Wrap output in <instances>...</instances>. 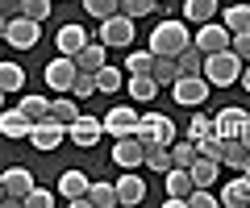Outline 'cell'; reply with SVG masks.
Returning <instances> with one entry per match:
<instances>
[{
  "instance_id": "cell-1",
  "label": "cell",
  "mask_w": 250,
  "mask_h": 208,
  "mask_svg": "<svg viewBox=\"0 0 250 208\" xmlns=\"http://www.w3.org/2000/svg\"><path fill=\"white\" fill-rule=\"evenodd\" d=\"M200 75L208 79V88H229V83H238V75H242V58L225 46V50H217V55H205V71Z\"/></svg>"
},
{
  "instance_id": "cell-2",
  "label": "cell",
  "mask_w": 250,
  "mask_h": 208,
  "mask_svg": "<svg viewBox=\"0 0 250 208\" xmlns=\"http://www.w3.org/2000/svg\"><path fill=\"white\" fill-rule=\"evenodd\" d=\"M184 46H192V34H188V25H179V21H163V25L150 29V55H171L175 58Z\"/></svg>"
},
{
  "instance_id": "cell-3",
  "label": "cell",
  "mask_w": 250,
  "mask_h": 208,
  "mask_svg": "<svg viewBox=\"0 0 250 208\" xmlns=\"http://www.w3.org/2000/svg\"><path fill=\"white\" fill-rule=\"evenodd\" d=\"M4 42H9L13 50H34V46L42 42V21L25 17V13L9 17V25H4Z\"/></svg>"
},
{
  "instance_id": "cell-4",
  "label": "cell",
  "mask_w": 250,
  "mask_h": 208,
  "mask_svg": "<svg viewBox=\"0 0 250 208\" xmlns=\"http://www.w3.org/2000/svg\"><path fill=\"white\" fill-rule=\"evenodd\" d=\"M138 142L142 146H150V142H159V146H171L175 142V121L171 117H163V113H146V117H138Z\"/></svg>"
},
{
  "instance_id": "cell-5",
  "label": "cell",
  "mask_w": 250,
  "mask_h": 208,
  "mask_svg": "<svg viewBox=\"0 0 250 208\" xmlns=\"http://www.w3.org/2000/svg\"><path fill=\"white\" fill-rule=\"evenodd\" d=\"M171 96H175V104L200 109V104L208 100V79H205V75H175V83H171Z\"/></svg>"
},
{
  "instance_id": "cell-6",
  "label": "cell",
  "mask_w": 250,
  "mask_h": 208,
  "mask_svg": "<svg viewBox=\"0 0 250 208\" xmlns=\"http://www.w3.org/2000/svg\"><path fill=\"white\" fill-rule=\"evenodd\" d=\"M34 188V175L25 171V167H9V171L0 175V191H4V200L0 204H9V208H17L21 200H25V191Z\"/></svg>"
},
{
  "instance_id": "cell-7",
  "label": "cell",
  "mask_w": 250,
  "mask_h": 208,
  "mask_svg": "<svg viewBox=\"0 0 250 208\" xmlns=\"http://www.w3.org/2000/svg\"><path fill=\"white\" fill-rule=\"evenodd\" d=\"M75 58L71 55H59V58H50L46 63V71H42V79H46V88L50 92H71V79H75Z\"/></svg>"
},
{
  "instance_id": "cell-8",
  "label": "cell",
  "mask_w": 250,
  "mask_h": 208,
  "mask_svg": "<svg viewBox=\"0 0 250 208\" xmlns=\"http://www.w3.org/2000/svg\"><path fill=\"white\" fill-rule=\"evenodd\" d=\"M62 137H67V125H62V121H54L50 113H46L42 121H34V129H29V142H34L38 150H59Z\"/></svg>"
},
{
  "instance_id": "cell-9",
  "label": "cell",
  "mask_w": 250,
  "mask_h": 208,
  "mask_svg": "<svg viewBox=\"0 0 250 208\" xmlns=\"http://www.w3.org/2000/svg\"><path fill=\"white\" fill-rule=\"evenodd\" d=\"M100 42L104 46H129L134 42V17H125V13L104 17L100 21Z\"/></svg>"
},
{
  "instance_id": "cell-10",
  "label": "cell",
  "mask_w": 250,
  "mask_h": 208,
  "mask_svg": "<svg viewBox=\"0 0 250 208\" xmlns=\"http://www.w3.org/2000/svg\"><path fill=\"white\" fill-rule=\"evenodd\" d=\"M67 137H71L75 146H83V150H92V146L104 137V125H100V117H88V113H80V117L67 125Z\"/></svg>"
},
{
  "instance_id": "cell-11",
  "label": "cell",
  "mask_w": 250,
  "mask_h": 208,
  "mask_svg": "<svg viewBox=\"0 0 250 208\" xmlns=\"http://www.w3.org/2000/svg\"><path fill=\"white\" fill-rule=\"evenodd\" d=\"M100 125L113 137H129V133H138V113L129 109V104H117V109H108L104 117H100Z\"/></svg>"
},
{
  "instance_id": "cell-12",
  "label": "cell",
  "mask_w": 250,
  "mask_h": 208,
  "mask_svg": "<svg viewBox=\"0 0 250 208\" xmlns=\"http://www.w3.org/2000/svg\"><path fill=\"white\" fill-rule=\"evenodd\" d=\"M192 46H196L200 55H217V50H225V46H229V29L205 21V25L196 29V38H192Z\"/></svg>"
},
{
  "instance_id": "cell-13",
  "label": "cell",
  "mask_w": 250,
  "mask_h": 208,
  "mask_svg": "<svg viewBox=\"0 0 250 208\" xmlns=\"http://www.w3.org/2000/svg\"><path fill=\"white\" fill-rule=\"evenodd\" d=\"M113 163L121 167V171H134V167H142V142H138L134 133H129V137H117V146H113Z\"/></svg>"
},
{
  "instance_id": "cell-14",
  "label": "cell",
  "mask_w": 250,
  "mask_h": 208,
  "mask_svg": "<svg viewBox=\"0 0 250 208\" xmlns=\"http://www.w3.org/2000/svg\"><path fill=\"white\" fill-rule=\"evenodd\" d=\"M246 121H250L246 113H242L238 104H229V109H221V113L213 117V133H217V137H238Z\"/></svg>"
},
{
  "instance_id": "cell-15",
  "label": "cell",
  "mask_w": 250,
  "mask_h": 208,
  "mask_svg": "<svg viewBox=\"0 0 250 208\" xmlns=\"http://www.w3.org/2000/svg\"><path fill=\"white\" fill-rule=\"evenodd\" d=\"M113 188H117V204H142L146 200V183H142V175H134V171H125Z\"/></svg>"
},
{
  "instance_id": "cell-16",
  "label": "cell",
  "mask_w": 250,
  "mask_h": 208,
  "mask_svg": "<svg viewBox=\"0 0 250 208\" xmlns=\"http://www.w3.org/2000/svg\"><path fill=\"white\" fill-rule=\"evenodd\" d=\"M29 129H34V121L21 109H0V133L4 137H29Z\"/></svg>"
},
{
  "instance_id": "cell-17",
  "label": "cell",
  "mask_w": 250,
  "mask_h": 208,
  "mask_svg": "<svg viewBox=\"0 0 250 208\" xmlns=\"http://www.w3.org/2000/svg\"><path fill=\"white\" fill-rule=\"evenodd\" d=\"M54 42H59V55H71V58H75L83 46H88V34H83V25H75V21H71V25L59 29V38H54Z\"/></svg>"
},
{
  "instance_id": "cell-18",
  "label": "cell",
  "mask_w": 250,
  "mask_h": 208,
  "mask_svg": "<svg viewBox=\"0 0 250 208\" xmlns=\"http://www.w3.org/2000/svg\"><path fill=\"white\" fill-rule=\"evenodd\" d=\"M221 204H225V208H242V204L250 208V175H242V171H238V179H229V183H225Z\"/></svg>"
},
{
  "instance_id": "cell-19",
  "label": "cell",
  "mask_w": 250,
  "mask_h": 208,
  "mask_svg": "<svg viewBox=\"0 0 250 208\" xmlns=\"http://www.w3.org/2000/svg\"><path fill=\"white\" fill-rule=\"evenodd\" d=\"M104 63H108V46L104 42H88L80 55H75V67H80V71H96V67H104Z\"/></svg>"
},
{
  "instance_id": "cell-20",
  "label": "cell",
  "mask_w": 250,
  "mask_h": 208,
  "mask_svg": "<svg viewBox=\"0 0 250 208\" xmlns=\"http://www.w3.org/2000/svg\"><path fill=\"white\" fill-rule=\"evenodd\" d=\"M217 158H205V154H196V163L188 167V175H192V183H196V188H213L217 183Z\"/></svg>"
},
{
  "instance_id": "cell-21",
  "label": "cell",
  "mask_w": 250,
  "mask_h": 208,
  "mask_svg": "<svg viewBox=\"0 0 250 208\" xmlns=\"http://www.w3.org/2000/svg\"><path fill=\"white\" fill-rule=\"evenodd\" d=\"M175 75H179L175 58H171V55H154V63H150V79L159 83V88H171V83H175Z\"/></svg>"
},
{
  "instance_id": "cell-22",
  "label": "cell",
  "mask_w": 250,
  "mask_h": 208,
  "mask_svg": "<svg viewBox=\"0 0 250 208\" xmlns=\"http://www.w3.org/2000/svg\"><path fill=\"white\" fill-rule=\"evenodd\" d=\"M217 163L242 171V163H246V146H242V137H221V158H217Z\"/></svg>"
},
{
  "instance_id": "cell-23",
  "label": "cell",
  "mask_w": 250,
  "mask_h": 208,
  "mask_svg": "<svg viewBox=\"0 0 250 208\" xmlns=\"http://www.w3.org/2000/svg\"><path fill=\"white\" fill-rule=\"evenodd\" d=\"M59 196H67V200L88 196V175H83V171H62V179H59Z\"/></svg>"
},
{
  "instance_id": "cell-24",
  "label": "cell",
  "mask_w": 250,
  "mask_h": 208,
  "mask_svg": "<svg viewBox=\"0 0 250 208\" xmlns=\"http://www.w3.org/2000/svg\"><path fill=\"white\" fill-rule=\"evenodd\" d=\"M184 17L192 21V25H205V21L217 17V0H188V4H184Z\"/></svg>"
},
{
  "instance_id": "cell-25",
  "label": "cell",
  "mask_w": 250,
  "mask_h": 208,
  "mask_svg": "<svg viewBox=\"0 0 250 208\" xmlns=\"http://www.w3.org/2000/svg\"><path fill=\"white\" fill-rule=\"evenodd\" d=\"M167 154H171V167H192L196 163V142H192V137H184V142H171L167 146Z\"/></svg>"
},
{
  "instance_id": "cell-26",
  "label": "cell",
  "mask_w": 250,
  "mask_h": 208,
  "mask_svg": "<svg viewBox=\"0 0 250 208\" xmlns=\"http://www.w3.org/2000/svg\"><path fill=\"white\" fill-rule=\"evenodd\" d=\"M175 67H179V75H200L205 71V55H200L196 46H184L175 55Z\"/></svg>"
},
{
  "instance_id": "cell-27",
  "label": "cell",
  "mask_w": 250,
  "mask_h": 208,
  "mask_svg": "<svg viewBox=\"0 0 250 208\" xmlns=\"http://www.w3.org/2000/svg\"><path fill=\"white\" fill-rule=\"evenodd\" d=\"M125 92H129L134 100H142V104H146V100H154V96H159V83H154L150 75H129Z\"/></svg>"
},
{
  "instance_id": "cell-28",
  "label": "cell",
  "mask_w": 250,
  "mask_h": 208,
  "mask_svg": "<svg viewBox=\"0 0 250 208\" xmlns=\"http://www.w3.org/2000/svg\"><path fill=\"white\" fill-rule=\"evenodd\" d=\"M221 21H225V29H229V34L250 29V4H229V9L221 13Z\"/></svg>"
},
{
  "instance_id": "cell-29",
  "label": "cell",
  "mask_w": 250,
  "mask_h": 208,
  "mask_svg": "<svg viewBox=\"0 0 250 208\" xmlns=\"http://www.w3.org/2000/svg\"><path fill=\"white\" fill-rule=\"evenodd\" d=\"M142 167H150V171H167V167H171V154H167V146H159V142L142 146Z\"/></svg>"
},
{
  "instance_id": "cell-30",
  "label": "cell",
  "mask_w": 250,
  "mask_h": 208,
  "mask_svg": "<svg viewBox=\"0 0 250 208\" xmlns=\"http://www.w3.org/2000/svg\"><path fill=\"white\" fill-rule=\"evenodd\" d=\"M88 200L92 208H117V188L113 183H88Z\"/></svg>"
},
{
  "instance_id": "cell-31",
  "label": "cell",
  "mask_w": 250,
  "mask_h": 208,
  "mask_svg": "<svg viewBox=\"0 0 250 208\" xmlns=\"http://www.w3.org/2000/svg\"><path fill=\"white\" fill-rule=\"evenodd\" d=\"M17 109L25 113L29 121H42L46 113H50V100H46V96H38V92H29V96H21V104H17Z\"/></svg>"
},
{
  "instance_id": "cell-32",
  "label": "cell",
  "mask_w": 250,
  "mask_h": 208,
  "mask_svg": "<svg viewBox=\"0 0 250 208\" xmlns=\"http://www.w3.org/2000/svg\"><path fill=\"white\" fill-rule=\"evenodd\" d=\"M25 88V71L17 63H0V92H21Z\"/></svg>"
},
{
  "instance_id": "cell-33",
  "label": "cell",
  "mask_w": 250,
  "mask_h": 208,
  "mask_svg": "<svg viewBox=\"0 0 250 208\" xmlns=\"http://www.w3.org/2000/svg\"><path fill=\"white\" fill-rule=\"evenodd\" d=\"M92 75H96V92H121V71H117V67H96V71H92Z\"/></svg>"
},
{
  "instance_id": "cell-34",
  "label": "cell",
  "mask_w": 250,
  "mask_h": 208,
  "mask_svg": "<svg viewBox=\"0 0 250 208\" xmlns=\"http://www.w3.org/2000/svg\"><path fill=\"white\" fill-rule=\"evenodd\" d=\"M50 117L62 121V125H71V121L80 117V109H75V100H71V96H59V100H50Z\"/></svg>"
},
{
  "instance_id": "cell-35",
  "label": "cell",
  "mask_w": 250,
  "mask_h": 208,
  "mask_svg": "<svg viewBox=\"0 0 250 208\" xmlns=\"http://www.w3.org/2000/svg\"><path fill=\"white\" fill-rule=\"evenodd\" d=\"M154 4H159V0H117V13H125V17H150L154 13Z\"/></svg>"
},
{
  "instance_id": "cell-36",
  "label": "cell",
  "mask_w": 250,
  "mask_h": 208,
  "mask_svg": "<svg viewBox=\"0 0 250 208\" xmlns=\"http://www.w3.org/2000/svg\"><path fill=\"white\" fill-rule=\"evenodd\" d=\"M71 92H75V100H88V96H96V75H92V71H75Z\"/></svg>"
},
{
  "instance_id": "cell-37",
  "label": "cell",
  "mask_w": 250,
  "mask_h": 208,
  "mask_svg": "<svg viewBox=\"0 0 250 208\" xmlns=\"http://www.w3.org/2000/svg\"><path fill=\"white\" fill-rule=\"evenodd\" d=\"M150 63H154L150 50H134V55L125 58V71H129V75H150Z\"/></svg>"
},
{
  "instance_id": "cell-38",
  "label": "cell",
  "mask_w": 250,
  "mask_h": 208,
  "mask_svg": "<svg viewBox=\"0 0 250 208\" xmlns=\"http://www.w3.org/2000/svg\"><path fill=\"white\" fill-rule=\"evenodd\" d=\"M184 204H188V208H217L221 200H217V196H213L208 188H192V191H188V200H184Z\"/></svg>"
},
{
  "instance_id": "cell-39",
  "label": "cell",
  "mask_w": 250,
  "mask_h": 208,
  "mask_svg": "<svg viewBox=\"0 0 250 208\" xmlns=\"http://www.w3.org/2000/svg\"><path fill=\"white\" fill-rule=\"evenodd\" d=\"M21 204H25V208H54V191H46V188H29Z\"/></svg>"
},
{
  "instance_id": "cell-40",
  "label": "cell",
  "mask_w": 250,
  "mask_h": 208,
  "mask_svg": "<svg viewBox=\"0 0 250 208\" xmlns=\"http://www.w3.org/2000/svg\"><path fill=\"white\" fill-rule=\"evenodd\" d=\"M83 9H88V17L104 21V17H113V13H117V0H83Z\"/></svg>"
},
{
  "instance_id": "cell-41",
  "label": "cell",
  "mask_w": 250,
  "mask_h": 208,
  "mask_svg": "<svg viewBox=\"0 0 250 208\" xmlns=\"http://www.w3.org/2000/svg\"><path fill=\"white\" fill-rule=\"evenodd\" d=\"M196 154H205V158H221V137H217V133L196 137Z\"/></svg>"
},
{
  "instance_id": "cell-42",
  "label": "cell",
  "mask_w": 250,
  "mask_h": 208,
  "mask_svg": "<svg viewBox=\"0 0 250 208\" xmlns=\"http://www.w3.org/2000/svg\"><path fill=\"white\" fill-rule=\"evenodd\" d=\"M229 50L242 58V63H250V29H242V34H229Z\"/></svg>"
},
{
  "instance_id": "cell-43",
  "label": "cell",
  "mask_w": 250,
  "mask_h": 208,
  "mask_svg": "<svg viewBox=\"0 0 250 208\" xmlns=\"http://www.w3.org/2000/svg\"><path fill=\"white\" fill-rule=\"evenodd\" d=\"M21 13L34 17V21H46L50 17V0H21Z\"/></svg>"
},
{
  "instance_id": "cell-44",
  "label": "cell",
  "mask_w": 250,
  "mask_h": 208,
  "mask_svg": "<svg viewBox=\"0 0 250 208\" xmlns=\"http://www.w3.org/2000/svg\"><path fill=\"white\" fill-rule=\"evenodd\" d=\"M205 133H213V117H205V113H196V117L188 121V137L196 142V137H205Z\"/></svg>"
},
{
  "instance_id": "cell-45",
  "label": "cell",
  "mask_w": 250,
  "mask_h": 208,
  "mask_svg": "<svg viewBox=\"0 0 250 208\" xmlns=\"http://www.w3.org/2000/svg\"><path fill=\"white\" fill-rule=\"evenodd\" d=\"M21 13V0H0V17H17Z\"/></svg>"
},
{
  "instance_id": "cell-46",
  "label": "cell",
  "mask_w": 250,
  "mask_h": 208,
  "mask_svg": "<svg viewBox=\"0 0 250 208\" xmlns=\"http://www.w3.org/2000/svg\"><path fill=\"white\" fill-rule=\"evenodd\" d=\"M238 79H242V88L250 92V63H242V75H238Z\"/></svg>"
},
{
  "instance_id": "cell-47",
  "label": "cell",
  "mask_w": 250,
  "mask_h": 208,
  "mask_svg": "<svg viewBox=\"0 0 250 208\" xmlns=\"http://www.w3.org/2000/svg\"><path fill=\"white\" fill-rule=\"evenodd\" d=\"M238 137H242V146H246V150H250V121H246V125H242V133H238Z\"/></svg>"
},
{
  "instance_id": "cell-48",
  "label": "cell",
  "mask_w": 250,
  "mask_h": 208,
  "mask_svg": "<svg viewBox=\"0 0 250 208\" xmlns=\"http://www.w3.org/2000/svg\"><path fill=\"white\" fill-rule=\"evenodd\" d=\"M242 175H250V150H246V163H242Z\"/></svg>"
},
{
  "instance_id": "cell-49",
  "label": "cell",
  "mask_w": 250,
  "mask_h": 208,
  "mask_svg": "<svg viewBox=\"0 0 250 208\" xmlns=\"http://www.w3.org/2000/svg\"><path fill=\"white\" fill-rule=\"evenodd\" d=\"M4 25H9V17H0V42H4Z\"/></svg>"
},
{
  "instance_id": "cell-50",
  "label": "cell",
  "mask_w": 250,
  "mask_h": 208,
  "mask_svg": "<svg viewBox=\"0 0 250 208\" xmlns=\"http://www.w3.org/2000/svg\"><path fill=\"white\" fill-rule=\"evenodd\" d=\"M0 109H4V92H0Z\"/></svg>"
},
{
  "instance_id": "cell-51",
  "label": "cell",
  "mask_w": 250,
  "mask_h": 208,
  "mask_svg": "<svg viewBox=\"0 0 250 208\" xmlns=\"http://www.w3.org/2000/svg\"><path fill=\"white\" fill-rule=\"evenodd\" d=\"M0 200H4V191H0Z\"/></svg>"
}]
</instances>
